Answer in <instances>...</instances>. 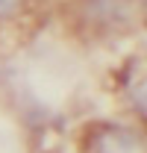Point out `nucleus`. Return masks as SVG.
I'll list each match as a JSON object with an SVG mask.
<instances>
[{
    "label": "nucleus",
    "instance_id": "obj_1",
    "mask_svg": "<svg viewBox=\"0 0 147 153\" xmlns=\"http://www.w3.org/2000/svg\"><path fill=\"white\" fill-rule=\"evenodd\" d=\"M85 153H147L144 138L121 124H97L85 135Z\"/></svg>",
    "mask_w": 147,
    "mask_h": 153
},
{
    "label": "nucleus",
    "instance_id": "obj_2",
    "mask_svg": "<svg viewBox=\"0 0 147 153\" xmlns=\"http://www.w3.org/2000/svg\"><path fill=\"white\" fill-rule=\"evenodd\" d=\"M21 9H24V0H0V24L15 21Z\"/></svg>",
    "mask_w": 147,
    "mask_h": 153
}]
</instances>
